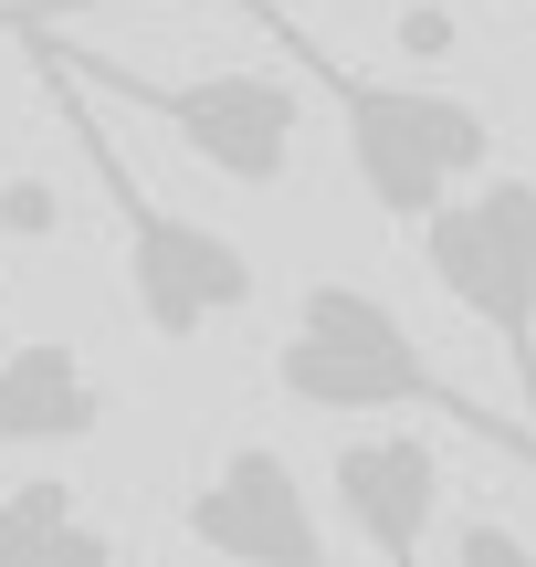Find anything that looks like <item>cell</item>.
Segmentation results:
<instances>
[{
	"instance_id": "9",
	"label": "cell",
	"mask_w": 536,
	"mask_h": 567,
	"mask_svg": "<svg viewBox=\"0 0 536 567\" xmlns=\"http://www.w3.org/2000/svg\"><path fill=\"white\" fill-rule=\"evenodd\" d=\"M0 567H116V536L84 515L63 473H32L0 494Z\"/></svg>"
},
{
	"instance_id": "13",
	"label": "cell",
	"mask_w": 536,
	"mask_h": 567,
	"mask_svg": "<svg viewBox=\"0 0 536 567\" xmlns=\"http://www.w3.org/2000/svg\"><path fill=\"white\" fill-rule=\"evenodd\" d=\"M0 316H11V284H0Z\"/></svg>"
},
{
	"instance_id": "7",
	"label": "cell",
	"mask_w": 536,
	"mask_h": 567,
	"mask_svg": "<svg viewBox=\"0 0 536 567\" xmlns=\"http://www.w3.org/2000/svg\"><path fill=\"white\" fill-rule=\"evenodd\" d=\"M327 494H337V515L369 536L379 567H421V547H432V526H442V442H421V431L337 442Z\"/></svg>"
},
{
	"instance_id": "4",
	"label": "cell",
	"mask_w": 536,
	"mask_h": 567,
	"mask_svg": "<svg viewBox=\"0 0 536 567\" xmlns=\"http://www.w3.org/2000/svg\"><path fill=\"white\" fill-rule=\"evenodd\" d=\"M421 264L432 284L505 347L536 421V179L516 168H484V189H453V200L421 221Z\"/></svg>"
},
{
	"instance_id": "12",
	"label": "cell",
	"mask_w": 536,
	"mask_h": 567,
	"mask_svg": "<svg viewBox=\"0 0 536 567\" xmlns=\"http://www.w3.org/2000/svg\"><path fill=\"white\" fill-rule=\"evenodd\" d=\"M411 53H453V11H432V0H421V11H411Z\"/></svg>"
},
{
	"instance_id": "10",
	"label": "cell",
	"mask_w": 536,
	"mask_h": 567,
	"mask_svg": "<svg viewBox=\"0 0 536 567\" xmlns=\"http://www.w3.org/2000/svg\"><path fill=\"white\" fill-rule=\"evenodd\" d=\"M453 567H536V547L505 526V515H463L453 526Z\"/></svg>"
},
{
	"instance_id": "11",
	"label": "cell",
	"mask_w": 536,
	"mask_h": 567,
	"mask_svg": "<svg viewBox=\"0 0 536 567\" xmlns=\"http://www.w3.org/2000/svg\"><path fill=\"white\" fill-rule=\"evenodd\" d=\"M0 221H11V231H53V200H42V179H0Z\"/></svg>"
},
{
	"instance_id": "8",
	"label": "cell",
	"mask_w": 536,
	"mask_h": 567,
	"mask_svg": "<svg viewBox=\"0 0 536 567\" xmlns=\"http://www.w3.org/2000/svg\"><path fill=\"white\" fill-rule=\"evenodd\" d=\"M105 431V379L84 368V347L32 337L0 358V452H42V442H95Z\"/></svg>"
},
{
	"instance_id": "5",
	"label": "cell",
	"mask_w": 536,
	"mask_h": 567,
	"mask_svg": "<svg viewBox=\"0 0 536 567\" xmlns=\"http://www.w3.org/2000/svg\"><path fill=\"white\" fill-rule=\"evenodd\" d=\"M32 32H42V21H32ZM42 42H53V32H42ZM53 53H63V42H53ZM63 63H74L84 84H105V95H126L137 116H158L210 179H231V189L295 179V147H306V84H295V74H179V84H147V74H116V63H84V53H63Z\"/></svg>"
},
{
	"instance_id": "6",
	"label": "cell",
	"mask_w": 536,
	"mask_h": 567,
	"mask_svg": "<svg viewBox=\"0 0 536 567\" xmlns=\"http://www.w3.org/2000/svg\"><path fill=\"white\" fill-rule=\"evenodd\" d=\"M189 547L221 557V567H337L327 526H316V494L306 473L285 463L274 442H231L221 463L189 484Z\"/></svg>"
},
{
	"instance_id": "2",
	"label": "cell",
	"mask_w": 536,
	"mask_h": 567,
	"mask_svg": "<svg viewBox=\"0 0 536 567\" xmlns=\"http://www.w3.org/2000/svg\"><path fill=\"white\" fill-rule=\"evenodd\" d=\"M285 21V11H274ZM295 63H306L316 95H337V126H348V168L358 189H369L379 221H432L442 200H453L463 179H484L495 168V116H484L474 95H442V84H379V74H348V63L327 53L316 32H295Z\"/></svg>"
},
{
	"instance_id": "14",
	"label": "cell",
	"mask_w": 536,
	"mask_h": 567,
	"mask_svg": "<svg viewBox=\"0 0 536 567\" xmlns=\"http://www.w3.org/2000/svg\"><path fill=\"white\" fill-rule=\"evenodd\" d=\"M516 11H536V0H516Z\"/></svg>"
},
{
	"instance_id": "3",
	"label": "cell",
	"mask_w": 536,
	"mask_h": 567,
	"mask_svg": "<svg viewBox=\"0 0 536 567\" xmlns=\"http://www.w3.org/2000/svg\"><path fill=\"white\" fill-rule=\"evenodd\" d=\"M21 42H32V32H21ZM32 63L63 84V126L84 137V158H95L105 200H116V231H126V305H137V326H147V337H168V347H189V337H210L221 316H243V305L264 295L252 252L231 243L221 221H200V210L147 200V189H137V168H126L116 147L95 137V116H84V84L63 74V63L42 53V42H32Z\"/></svg>"
},
{
	"instance_id": "1",
	"label": "cell",
	"mask_w": 536,
	"mask_h": 567,
	"mask_svg": "<svg viewBox=\"0 0 536 567\" xmlns=\"http://www.w3.org/2000/svg\"><path fill=\"white\" fill-rule=\"evenodd\" d=\"M274 389L295 410H327V421H453L484 452H526L536 463V421H495L484 400H463L421 358L400 305H379L369 284H337V274L295 295V337L274 347Z\"/></svg>"
}]
</instances>
